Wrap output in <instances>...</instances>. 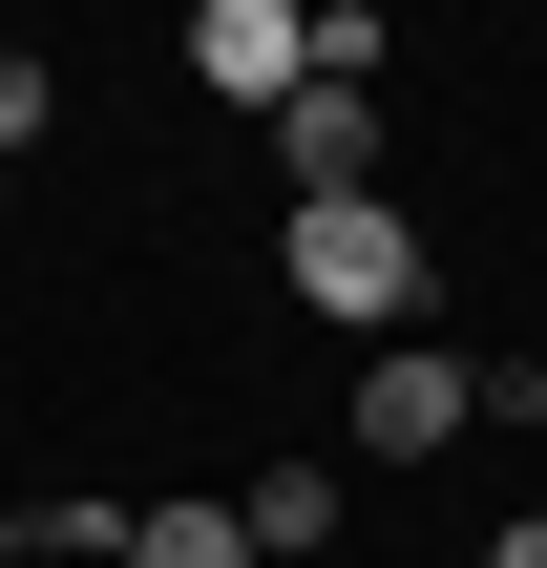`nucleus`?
Here are the masks:
<instances>
[{"instance_id":"nucleus-1","label":"nucleus","mask_w":547,"mask_h":568,"mask_svg":"<svg viewBox=\"0 0 547 568\" xmlns=\"http://www.w3.org/2000/svg\"><path fill=\"white\" fill-rule=\"evenodd\" d=\"M274 253H295V295H316L337 337H422V232H401L379 190H337V211H295Z\"/></svg>"},{"instance_id":"nucleus-2","label":"nucleus","mask_w":547,"mask_h":568,"mask_svg":"<svg viewBox=\"0 0 547 568\" xmlns=\"http://www.w3.org/2000/svg\"><path fill=\"white\" fill-rule=\"evenodd\" d=\"M464 422H485V379H464L443 337H379V358H358V464H443Z\"/></svg>"},{"instance_id":"nucleus-3","label":"nucleus","mask_w":547,"mask_h":568,"mask_svg":"<svg viewBox=\"0 0 547 568\" xmlns=\"http://www.w3.org/2000/svg\"><path fill=\"white\" fill-rule=\"evenodd\" d=\"M190 63H211V105H253V126H274V105L316 84V21H295V0H211V21H190Z\"/></svg>"},{"instance_id":"nucleus-4","label":"nucleus","mask_w":547,"mask_h":568,"mask_svg":"<svg viewBox=\"0 0 547 568\" xmlns=\"http://www.w3.org/2000/svg\"><path fill=\"white\" fill-rule=\"evenodd\" d=\"M274 169H295V211L379 190V105H358V84H295V105H274Z\"/></svg>"},{"instance_id":"nucleus-5","label":"nucleus","mask_w":547,"mask_h":568,"mask_svg":"<svg viewBox=\"0 0 547 568\" xmlns=\"http://www.w3.org/2000/svg\"><path fill=\"white\" fill-rule=\"evenodd\" d=\"M232 527H253V568H316V548H337V464H316V443H295V464H253V485H232Z\"/></svg>"},{"instance_id":"nucleus-6","label":"nucleus","mask_w":547,"mask_h":568,"mask_svg":"<svg viewBox=\"0 0 547 568\" xmlns=\"http://www.w3.org/2000/svg\"><path fill=\"white\" fill-rule=\"evenodd\" d=\"M105 568H253V527H232V506H126Z\"/></svg>"},{"instance_id":"nucleus-7","label":"nucleus","mask_w":547,"mask_h":568,"mask_svg":"<svg viewBox=\"0 0 547 568\" xmlns=\"http://www.w3.org/2000/svg\"><path fill=\"white\" fill-rule=\"evenodd\" d=\"M42 126H63V84H42V63L0 42V148H42Z\"/></svg>"},{"instance_id":"nucleus-8","label":"nucleus","mask_w":547,"mask_h":568,"mask_svg":"<svg viewBox=\"0 0 547 568\" xmlns=\"http://www.w3.org/2000/svg\"><path fill=\"white\" fill-rule=\"evenodd\" d=\"M485 568H547V506H527V527H485Z\"/></svg>"}]
</instances>
